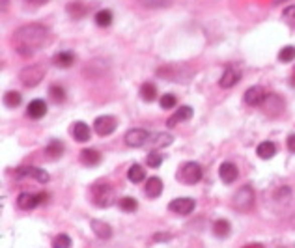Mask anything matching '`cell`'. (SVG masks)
<instances>
[{
	"instance_id": "1",
	"label": "cell",
	"mask_w": 295,
	"mask_h": 248,
	"mask_svg": "<svg viewBox=\"0 0 295 248\" xmlns=\"http://www.w3.org/2000/svg\"><path fill=\"white\" fill-rule=\"evenodd\" d=\"M47 41H49V28L38 23L21 26L12 36V45L21 56H34L47 45Z\"/></svg>"
},
{
	"instance_id": "2",
	"label": "cell",
	"mask_w": 295,
	"mask_h": 248,
	"mask_svg": "<svg viewBox=\"0 0 295 248\" xmlns=\"http://www.w3.org/2000/svg\"><path fill=\"white\" fill-rule=\"evenodd\" d=\"M92 202L93 205L105 209L114 202V189L109 183H99L92 189Z\"/></svg>"
},
{
	"instance_id": "3",
	"label": "cell",
	"mask_w": 295,
	"mask_h": 248,
	"mask_svg": "<svg viewBox=\"0 0 295 248\" xmlns=\"http://www.w3.org/2000/svg\"><path fill=\"white\" fill-rule=\"evenodd\" d=\"M177 179L185 185H196L202 179V166L198 163H183L177 170Z\"/></svg>"
},
{
	"instance_id": "4",
	"label": "cell",
	"mask_w": 295,
	"mask_h": 248,
	"mask_svg": "<svg viewBox=\"0 0 295 248\" xmlns=\"http://www.w3.org/2000/svg\"><path fill=\"white\" fill-rule=\"evenodd\" d=\"M43 77H45V69H43L41 65H28V67H25V69L19 73L21 82L25 86H28V88L38 86Z\"/></svg>"
},
{
	"instance_id": "5",
	"label": "cell",
	"mask_w": 295,
	"mask_h": 248,
	"mask_svg": "<svg viewBox=\"0 0 295 248\" xmlns=\"http://www.w3.org/2000/svg\"><path fill=\"white\" fill-rule=\"evenodd\" d=\"M252 205H254V190H252V187L245 185L234 196V207L237 211H250Z\"/></svg>"
},
{
	"instance_id": "6",
	"label": "cell",
	"mask_w": 295,
	"mask_h": 248,
	"mask_svg": "<svg viewBox=\"0 0 295 248\" xmlns=\"http://www.w3.org/2000/svg\"><path fill=\"white\" fill-rule=\"evenodd\" d=\"M125 144L131 146V148H140V146H146L150 142V133L146 129H140V127H135V129H129L124 137Z\"/></svg>"
},
{
	"instance_id": "7",
	"label": "cell",
	"mask_w": 295,
	"mask_h": 248,
	"mask_svg": "<svg viewBox=\"0 0 295 248\" xmlns=\"http://www.w3.org/2000/svg\"><path fill=\"white\" fill-rule=\"evenodd\" d=\"M47 200H49V196H47L45 192H40V194L23 192V194H19V198H17V205H19L21 209H27V211H30V209H34L36 205L45 203Z\"/></svg>"
},
{
	"instance_id": "8",
	"label": "cell",
	"mask_w": 295,
	"mask_h": 248,
	"mask_svg": "<svg viewBox=\"0 0 295 248\" xmlns=\"http://www.w3.org/2000/svg\"><path fill=\"white\" fill-rule=\"evenodd\" d=\"M116 125H118L116 117L99 116V117H95V121H93V129H95V133H97L99 137H109V135H112V133L116 131Z\"/></svg>"
},
{
	"instance_id": "9",
	"label": "cell",
	"mask_w": 295,
	"mask_h": 248,
	"mask_svg": "<svg viewBox=\"0 0 295 248\" xmlns=\"http://www.w3.org/2000/svg\"><path fill=\"white\" fill-rule=\"evenodd\" d=\"M196 207V202L192 200V198H176V200H172L168 203V209H170L172 213H176V215H190L192 211Z\"/></svg>"
},
{
	"instance_id": "10",
	"label": "cell",
	"mask_w": 295,
	"mask_h": 248,
	"mask_svg": "<svg viewBox=\"0 0 295 248\" xmlns=\"http://www.w3.org/2000/svg\"><path fill=\"white\" fill-rule=\"evenodd\" d=\"M245 103L249 104V106H258V104H263L265 97H267V93L263 90L262 86H252L249 90L245 91Z\"/></svg>"
},
{
	"instance_id": "11",
	"label": "cell",
	"mask_w": 295,
	"mask_h": 248,
	"mask_svg": "<svg viewBox=\"0 0 295 248\" xmlns=\"http://www.w3.org/2000/svg\"><path fill=\"white\" fill-rule=\"evenodd\" d=\"M239 80H241V71H239L237 67H234V65H228V67L224 69L223 77L219 80V84H221V88H232V86H236Z\"/></svg>"
},
{
	"instance_id": "12",
	"label": "cell",
	"mask_w": 295,
	"mask_h": 248,
	"mask_svg": "<svg viewBox=\"0 0 295 248\" xmlns=\"http://www.w3.org/2000/svg\"><path fill=\"white\" fill-rule=\"evenodd\" d=\"M28 174H30L36 181H40V183H47L49 179H51V176H49L43 168H32V166H25V168L17 170V179H21V177H27Z\"/></svg>"
},
{
	"instance_id": "13",
	"label": "cell",
	"mask_w": 295,
	"mask_h": 248,
	"mask_svg": "<svg viewBox=\"0 0 295 248\" xmlns=\"http://www.w3.org/2000/svg\"><path fill=\"white\" fill-rule=\"evenodd\" d=\"M237 166L234 163H223L221 164V168H219V176H221V179H223V183H226V185H232V183L237 179Z\"/></svg>"
},
{
	"instance_id": "14",
	"label": "cell",
	"mask_w": 295,
	"mask_h": 248,
	"mask_svg": "<svg viewBox=\"0 0 295 248\" xmlns=\"http://www.w3.org/2000/svg\"><path fill=\"white\" fill-rule=\"evenodd\" d=\"M27 114H28V117H32V119H41V117L47 114V103L43 99H34V101H30V104L27 106Z\"/></svg>"
},
{
	"instance_id": "15",
	"label": "cell",
	"mask_w": 295,
	"mask_h": 248,
	"mask_svg": "<svg viewBox=\"0 0 295 248\" xmlns=\"http://www.w3.org/2000/svg\"><path fill=\"white\" fill-rule=\"evenodd\" d=\"M192 117V108L190 106H179L176 110V114H172V117L166 119V127L172 129V127H176L179 121H185V119H190Z\"/></svg>"
},
{
	"instance_id": "16",
	"label": "cell",
	"mask_w": 295,
	"mask_h": 248,
	"mask_svg": "<svg viewBox=\"0 0 295 248\" xmlns=\"http://www.w3.org/2000/svg\"><path fill=\"white\" fill-rule=\"evenodd\" d=\"M71 135L77 142H88L90 140V127L84 121H75L71 127Z\"/></svg>"
},
{
	"instance_id": "17",
	"label": "cell",
	"mask_w": 295,
	"mask_h": 248,
	"mask_svg": "<svg viewBox=\"0 0 295 248\" xmlns=\"http://www.w3.org/2000/svg\"><path fill=\"white\" fill-rule=\"evenodd\" d=\"M80 163L84 164V166H97L101 163V153L97 150H92V148H88V150H82L80 151Z\"/></svg>"
},
{
	"instance_id": "18",
	"label": "cell",
	"mask_w": 295,
	"mask_h": 248,
	"mask_svg": "<svg viewBox=\"0 0 295 248\" xmlns=\"http://www.w3.org/2000/svg\"><path fill=\"white\" fill-rule=\"evenodd\" d=\"M144 192L148 198H159L161 192H163V181H161L159 177H150V179L146 181Z\"/></svg>"
},
{
	"instance_id": "19",
	"label": "cell",
	"mask_w": 295,
	"mask_h": 248,
	"mask_svg": "<svg viewBox=\"0 0 295 248\" xmlns=\"http://www.w3.org/2000/svg\"><path fill=\"white\" fill-rule=\"evenodd\" d=\"M73 62H75V54L71 51H62L58 54H54L53 58V64L56 67H62V69H67V67H71Z\"/></svg>"
},
{
	"instance_id": "20",
	"label": "cell",
	"mask_w": 295,
	"mask_h": 248,
	"mask_svg": "<svg viewBox=\"0 0 295 248\" xmlns=\"http://www.w3.org/2000/svg\"><path fill=\"white\" fill-rule=\"evenodd\" d=\"M90 226H92V231L97 235L99 239H111L112 237V228L103 220H92L90 222Z\"/></svg>"
},
{
	"instance_id": "21",
	"label": "cell",
	"mask_w": 295,
	"mask_h": 248,
	"mask_svg": "<svg viewBox=\"0 0 295 248\" xmlns=\"http://www.w3.org/2000/svg\"><path fill=\"white\" fill-rule=\"evenodd\" d=\"M256 153H258V157H262V159H271V157L276 153V146L273 142H269V140H265V142L258 144V148H256Z\"/></svg>"
},
{
	"instance_id": "22",
	"label": "cell",
	"mask_w": 295,
	"mask_h": 248,
	"mask_svg": "<svg viewBox=\"0 0 295 248\" xmlns=\"http://www.w3.org/2000/svg\"><path fill=\"white\" fill-rule=\"evenodd\" d=\"M45 153L51 159H60V157L64 155V144L60 142V140H51V142L47 144Z\"/></svg>"
},
{
	"instance_id": "23",
	"label": "cell",
	"mask_w": 295,
	"mask_h": 248,
	"mask_svg": "<svg viewBox=\"0 0 295 248\" xmlns=\"http://www.w3.org/2000/svg\"><path fill=\"white\" fill-rule=\"evenodd\" d=\"M172 142H174V137L168 135V133H157V135L150 137V144H153L155 148H166Z\"/></svg>"
},
{
	"instance_id": "24",
	"label": "cell",
	"mask_w": 295,
	"mask_h": 248,
	"mask_svg": "<svg viewBox=\"0 0 295 248\" xmlns=\"http://www.w3.org/2000/svg\"><path fill=\"white\" fill-rule=\"evenodd\" d=\"M127 177H129L131 183H142L146 177V170L140 164H133L131 168H129V172H127Z\"/></svg>"
},
{
	"instance_id": "25",
	"label": "cell",
	"mask_w": 295,
	"mask_h": 248,
	"mask_svg": "<svg viewBox=\"0 0 295 248\" xmlns=\"http://www.w3.org/2000/svg\"><path fill=\"white\" fill-rule=\"evenodd\" d=\"M140 97L144 99L146 103H151L153 99L157 97V88L151 82H144V84L140 86Z\"/></svg>"
},
{
	"instance_id": "26",
	"label": "cell",
	"mask_w": 295,
	"mask_h": 248,
	"mask_svg": "<svg viewBox=\"0 0 295 248\" xmlns=\"http://www.w3.org/2000/svg\"><path fill=\"white\" fill-rule=\"evenodd\" d=\"M213 233H215L217 237H221V239L228 237V233H230V222L226 220V218H219V220L213 224Z\"/></svg>"
},
{
	"instance_id": "27",
	"label": "cell",
	"mask_w": 295,
	"mask_h": 248,
	"mask_svg": "<svg viewBox=\"0 0 295 248\" xmlns=\"http://www.w3.org/2000/svg\"><path fill=\"white\" fill-rule=\"evenodd\" d=\"M66 10H67V13L71 15L73 19H80V17H84V15H86L84 4H82V2H79V0H77V2H71V4H67Z\"/></svg>"
},
{
	"instance_id": "28",
	"label": "cell",
	"mask_w": 295,
	"mask_h": 248,
	"mask_svg": "<svg viewBox=\"0 0 295 248\" xmlns=\"http://www.w3.org/2000/svg\"><path fill=\"white\" fill-rule=\"evenodd\" d=\"M49 97H51V101H54L56 104L64 103V99H66V90L60 84H53L49 88Z\"/></svg>"
},
{
	"instance_id": "29",
	"label": "cell",
	"mask_w": 295,
	"mask_h": 248,
	"mask_svg": "<svg viewBox=\"0 0 295 248\" xmlns=\"http://www.w3.org/2000/svg\"><path fill=\"white\" fill-rule=\"evenodd\" d=\"M95 25L101 26V28L112 25V12L111 10H99V12L95 13Z\"/></svg>"
},
{
	"instance_id": "30",
	"label": "cell",
	"mask_w": 295,
	"mask_h": 248,
	"mask_svg": "<svg viewBox=\"0 0 295 248\" xmlns=\"http://www.w3.org/2000/svg\"><path fill=\"white\" fill-rule=\"evenodd\" d=\"M278 60L284 62V64H289L291 60H295V47L293 45L282 47L280 52H278Z\"/></svg>"
},
{
	"instance_id": "31",
	"label": "cell",
	"mask_w": 295,
	"mask_h": 248,
	"mask_svg": "<svg viewBox=\"0 0 295 248\" xmlns=\"http://www.w3.org/2000/svg\"><path fill=\"white\" fill-rule=\"evenodd\" d=\"M118 205L122 211H125V213H135L138 209V202L135 198H122Z\"/></svg>"
},
{
	"instance_id": "32",
	"label": "cell",
	"mask_w": 295,
	"mask_h": 248,
	"mask_svg": "<svg viewBox=\"0 0 295 248\" xmlns=\"http://www.w3.org/2000/svg\"><path fill=\"white\" fill-rule=\"evenodd\" d=\"M4 103L10 108H17L21 104V93L19 91H8L6 95H4Z\"/></svg>"
},
{
	"instance_id": "33",
	"label": "cell",
	"mask_w": 295,
	"mask_h": 248,
	"mask_svg": "<svg viewBox=\"0 0 295 248\" xmlns=\"http://www.w3.org/2000/svg\"><path fill=\"white\" fill-rule=\"evenodd\" d=\"M146 164H148L150 168H159V166L163 164V155H161L159 151H150L148 157H146Z\"/></svg>"
},
{
	"instance_id": "34",
	"label": "cell",
	"mask_w": 295,
	"mask_h": 248,
	"mask_svg": "<svg viewBox=\"0 0 295 248\" xmlns=\"http://www.w3.org/2000/svg\"><path fill=\"white\" fill-rule=\"evenodd\" d=\"M140 4L148 10H159V8L170 6V0H140Z\"/></svg>"
},
{
	"instance_id": "35",
	"label": "cell",
	"mask_w": 295,
	"mask_h": 248,
	"mask_svg": "<svg viewBox=\"0 0 295 248\" xmlns=\"http://www.w3.org/2000/svg\"><path fill=\"white\" fill-rule=\"evenodd\" d=\"M53 248H71V239H69V235H66V233L56 235L53 241Z\"/></svg>"
},
{
	"instance_id": "36",
	"label": "cell",
	"mask_w": 295,
	"mask_h": 248,
	"mask_svg": "<svg viewBox=\"0 0 295 248\" xmlns=\"http://www.w3.org/2000/svg\"><path fill=\"white\" fill-rule=\"evenodd\" d=\"M176 95H172V93H164L163 97L159 99V104H161V108L164 110H170L172 106H176Z\"/></svg>"
},
{
	"instance_id": "37",
	"label": "cell",
	"mask_w": 295,
	"mask_h": 248,
	"mask_svg": "<svg viewBox=\"0 0 295 248\" xmlns=\"http://www.w3.org/2000/svg\"><path fill=\"white\" fill-rule=\"evenodd\" d=\"M282 21H284L286 25L293 26L295 28V4L293 6H288L286 10H284V13H282Z\"/></svg>"
},
{
	"instance_id": "38",
	"label": "cell",
	"mask_w": 295,
	"mask_h": 248,
	"mask_svg": "<svg viewBox=\"0 0 295 248\" xmlns=\"http://www.w3.org/2000/svg\"><path fill=\"white\" fill-rule=\"evenodd\" d=\"M170 239V233H164V231H161V233H155L153 235V241H168Z\"/></svg>"
},
{
	"instance_id": "39",
	"label": "cell",
	"mask_w": 295,
	"mask_h": 248,
	"mask_svg": "<svg viewBox=\"0 0 295 248\" xmlns=\"http://www.w3.org/2000/svg\"><path fill=\"white\" fill-rule=\"evenodd\" d=\"M288 150L291 153H295V135H289L288 137Z\"/></svg>"
},
{
	"instance_id": "40",
	"label": "cell",
	"mask_w": 295,
	"mask_h": 248,
	"mask_svg": "<svg viewBox=\"0 0 295 248\" xmlns=\"http://www.w3.org/2000/svg\"><path fill=\"white\" fill-rule=\"evenodd\" d=\"M27 4H30V6H43V4H47L49 0H25Z\"/></svg>"
},
{
	"instance_id": "41",
	"label": "cell",
	"mask_w": 295,
	"mask_h": 248,
	"mask_svg": "<svg viewBox=\"0 0 295 248\" xmlns=\"http://www.w3.org/2000/svg\"><path fill=\"white\" fill-rule=\"evenodd\" d=\"M243 248H265L263 244H258V242H252V244H245Z\"/></svg>"
},
{
	"instance_id": "42",
	"label": "cell",
	"mask_w": 295,
	"mask_h": 248,
	"mask_svg": "<svg viewBox=\"0 0 295 248\" xmlns=\"http://www.w3.org/2000/svg\"><path fill=\"white\" fill-rule=\"evenodd\" d=\"M289 86H293L295 88V71H293V75H291V78H289Z\"/></svg>"
},
{
	"instance_id": "43",
	"label": "cell",
	"mask_w": 295,
	"mask_h": 248,
	"mask_svg": "<svg viewBox=\"0 0 295 248\" xmlns=\"http://www.w3.org/2000/svg\"><path fill=\"white\" fill-rule=\"evenodd\" d=\"M8 2H10V0H2V10H6L8 8Z\"/></svg>"
}]
</instances>
